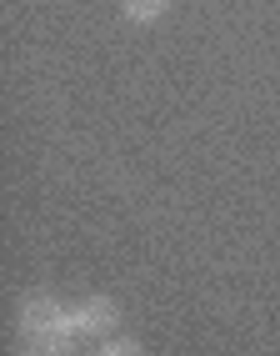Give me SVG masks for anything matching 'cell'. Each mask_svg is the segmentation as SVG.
<instances>
[{"label": "cell", "instance_id": "obj_3", "mask_svg": "<svg viewBox=\"0 0 280 356\" xmlns=\"http://www.w3.org/2000/svg\"><path fill=\"white\" fill-rule=\"evenodd\" d=\"M170 0H121V15L130 26H155V20H166Z\"/></svg>", "mask_w": 280, "mask_h": 356}, {"label": "cell", "instance_id": "obj_1", "mask_svg": "<svg viewBox=\"0 0 280 356\" xmlns=\"http://www.w3.org/2000/svg\"><path fill=\"white\" fill-rule=\"evenodd\" d=\"M20 337H26L30 346H65L70 337H76V321H70V306H60L55 296L45 291H30L26 301H20Z\"/></svg>", "mask_w": 280, "mask_h": 356}, {"label": "cell", "instance_id": "obj_2", "mask_svg": "<svg viewBox=\"0 0 280 356\" xmlns=\"http://www.w3.org/2000/svg\"><path fill=\"white\" fill-rule=\"evenodd\" d=\"M70 321H76V337L85 341H105L121 331V306L110 296H85L80 306H70Z\"/></svg>", "mask_w": 280, "mask_h": 356}, {"label": "cell", "instance_id": "obj_4", "mask_svg": "<svg viewBox=\"0 0 280 356\" xmlns=\"http://www.w3.org/2000/svg\"><path fill=\"white\" fill-rule=\"evenodd\" d=\"M96 356H146V346H140V341H130V337H121V331H115V337H105V341L96 346Z\"/></svg>", "mask_w": 280, "mask_h": 356}, {"label": "cell", "instance_id": "obj_5", "mask_svg": "<svg viewBox=\"0 0 280 356\" xmlns=\"http://www.w3.org/2000/svg\"><path fill=\"white\" fill-rule=\"evenodd\" d=\"M40 356H60V351H40Z\"/></svg>", "mask_w": 280, "mask_h": 356}]
</instances>
